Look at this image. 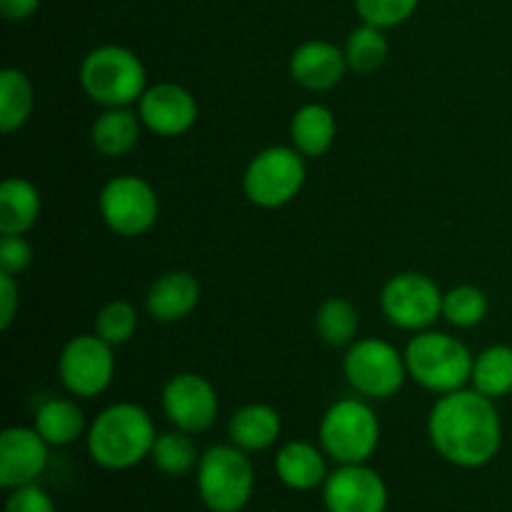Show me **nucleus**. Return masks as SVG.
Wrapping results in <instances>:
<instances>
[{
	"label": "nucleus",
	"instance_id": "f257e3e1",
	"mask_svg": "<svg viewBox=\"0 0 512 512\" xmlns=\"http://www.w3.org/2000/svg\"><path fill=\"white\" fill-rule=\"evenodd\" d=\"M428 435L433 448L458 468H483L503 445V425L493 398L478 390L443 395L430 410Z\"/></svg>",
	"mask_w": 512,
	"mask_h": 512
},
{
	"label": "nucleus",
	"instance_id": "f03ea898",
	"mask_svg": "<svg viewBox=\"0 0 512 512\" xmlns=\"http://www.w3.org/2000/svg\"><path fill=\"white\" fill-rule=\"evenodd\" d=\"M158 433L140 405L118 403L105 408L88 430V453L105 470H130L150 458Z\"/></svg>",
	"mask_w": 512,
	"mask_h": 512
},
{
	"label": "nucleus",
	"instance_id": "7ed1b4c3",
	"mask_svg": "<svg viewBox=\"0 0 512 512\" xmlns=\"http://www.w3.org/2000/svg\"><path fill=\"white\" fill-rule=\"evenodd\" d=\"M473 355L453 335L423 333L415 335L405 348L408 375L433 393H455L473 380Z\"/></svg>",
	"mask_w": 512,
	"mask_h": 512
},
{
	"label": "nucleus",
	"instance_id": "20e7f679",
	"mask_svg": "<svg viewBox=\"0 0 512 512\" xmlns=\"http://www.w3.org/2000/svg\"><path fill=\"white\" fill-rule=\"evenodd\" d=\"M255 490V470L238 445H213L200 455L198 495L210 512H240Z\"/></svg>",
	"mask_w": 512,
	"mask_h": 512
},
{
	"label": "nucleus",
	"instance_id": "39448f33",
	"mask_svg": "<svg viewBox=\"0 0 512 512\" xmlns=\"http://www.w3.org/2000/svg\"><path fill=\"white\" fill-rule=\"evenodd\" d=\"M85 93L100 105L123 108L145 93V68L135 53L120 45H103L85 55L80 65Z\"/></svg>",
	"mask_w": 512,
	"mask_h": 512
},
{
	"label": "nucleus",
	"instance_id": "423d86ee",
	"mask_svg": "<svg viewBox=\"0 0 512 512\" xmlns=\"http://www.w3.org/2000/svg\"><path fill=\"white\" fill-rule=\"evenodd\" d=\"M380 443L378 415L355 398L338 400L320 423V445L340 465L365 463Z\"/></svg>",
	"mask_w": 512,
	"mask_h": 512
},
{
	"label": "nucleus",
	"instance_id": "0eeeda50",
	"mask_svg": "<svg viewBox=\"0 0 512 512\" xmlns=\"http://www.w3.org/2000/svg\"><path fill=\"white\" fill-rule=\"evenodd\" d=\"M305 183V163L300 150L265 148L250 160L243 175V188L250 203L260 208H280L300 193Z\"/></svg>",
	"mask_w": 512,
	"mask_h": 512
},
{
	"label": "nucleus",
	"instance_id": "6e6552de",
	"mask_svg": "<svg viewBox=\"0 0 512 512\" xmlns=\"http://www.w3.org/2000/svg\"><path fill=\"white\" fill-rule=\"evenodd\" d=\"M405 373V355L385 340L365 338L345 355L348 383L368 398H390L398 393L405 383Z\"/></svg>",
	"mask_w": 512,
	"mask_h": 512
},
{
	"label": "nucleus",
	"instance_id": "1a4fd4ad",
	"mask_svg": "<svg viewBox=\"0 0 512 512\" xmlns=\"http://www.w3.org/2000/svg\"><path fill=\"white\" fill-rule=\"evenodd\" d=\"M100 215L110 230L135 238L148 233L158 220V195L145 180L120 175L100 193Z\"/></svg>",
	"mask_w": 512,
	"mask_h": 512
},
{
	"label": "nucleus",
	"instance_id": "9d476101",
	"mask_svg": "<svg viewBox=\"0 0 512 512\" xmlns=\"http://www.w3.org/2000/svg\"><path fill=\"white\" fill-rule=\"evenodd\" d=\"M113 345L100 335H78L60 353L58 373L65 388L80 398H95L110 385L115 373Z\"/></svg>",
	"mask_w": 512,
	"mask_h": 512
},
{
	"label": "nucleus",
	"instance_id": "9b49d317",
	"mask_svg": "<svg viewBox=\"0 0 512 512\" xmlns=\"http://www.w3.org/2000/svg\"><path fill=\"white\" fill-rule=\"evenodd\" d=\"M443 300L445 295L438 285L420 273L395 275L380 295L390 323L405 330H420L435 323L443 315Z\"/></svg>",
	"mask_w": 512,
	"mask_h": 512
},
{
	"label": "nucleus",
	"instance_id": "f8f14e48",
	"mask_svg": "<svg viewBox=\"0 0 512 512\" xmlns=\"http://www.w3.org/2000/svg\"><path fill=\"white\" fill-rule=\"evenodd\" d=\"M388 485L365 463L340 465L323 483V503L328 512H385Z\"/></svg>",
	"mask_w": 512,
	"mask_h": 512
},
{
	"label": "nucleus",
	"instance_id": "ddd939ff",
	"mask_svg": "<svg viewBox=\"0 0 512 512\" xmlns=\"http://www.w3.org/2000/svg\"><path fill=\"white\" fill-rule=\"evenodd\" d=\"M163 410L175 428L198 435L213 428L218 418V395L213 385L200 375H175L163 390Z\"/></svg>",
	"mask_w": 512,
	"mask_h": 512
},
{
	"label": "nucleus",
	"instance_id": "4468645a",
	"mask_svg": "<svg viewBox=\"0 0 512 512\" xmlns=\"http://www.w3.org/2000/svg\"><path fill=\"white\" fill-rule=\"evenodd\" d=\"M48 443L35 428H8L0 435V485L15 490L30 485L48 468Z\"/></svg>",
	"mask_w": 512,
	"mask_h": 512
},
{
	"label": "nucleus",
	"instance_id": "2eb2a0df",
	"mask_svg": "<svg viewBox=\"0 0 512 512\" xmlns=\"http://www.w3.org/2000/svg\"><path fill=\"white\" fill-rule=\"evenodd\" d=\"M140 120L153 133L175 138L188 133L198 120V103L185 88L173 83H160L148 88L140 98Z\"/></svg>",
	"mask_w": 512,
	"mask_h": 512
},
{
	"label": "nucleus",
	"instance_id": "dca6fc26",
	"mask_svg": "<svg viewBox=\"0 0 512 512\" xmlns=\"http://www.w3.org/2000/svg\"><path fill=\"white\" fill-rule=\"evenodd\" d=\"M348 58L325 40L303 43L290 58V75L298 85L308 90H330L343 80Z\"/></svg>",
	"mask_w": 512,
	"mask_h": 512
},
{
	"label": "nucleus",
	"instance_id": "f3484780",
	"mask_svg": "<svg viewBox=\"0 0 512 512\" xmlns=\"http://www.w3.org/2000/svg\"><path fill=\"white\" fill-rule=\"evenodd\" d=\"M148 313L160 323H175L188 318L200 303V283L185 270L165 273L153 283L148 293Z\"/></svg>",
	"mask_w": 512,
	"mask_h": 512
},
{
	"label": "nucleus",
	"instance_id": "a211bd4d",
	"mask_svg": "<svg viewBox=\"0 0 512 512\" xmlns=\"http://www.w3.org/2000/svg\"><path fill=\"white\" fill-rule=\"evenodd\" d=\"M275 473H278L280 483L288 485L290 490H308L320 488L328 480V470H325V458L315 445L310 443H288L280 448L275 455Z\"/></svg>",
	"mask_w": 512,
	"mask_h": 512
},
{
	"label": "nucleus",
	"instance_id": "6ab92c4d",
	"mask_svg": "<svg viewBox=\"0 0 512 512\" xmlns=\"http://www.w3.org/2000/svg\"><path fill=\"white\" fill-rule=\"evenodd\" d=\"M280 415L270 405H245L230 420V440L245 453L268 450L280 438Z\"/></svg>",
	"mask_w": 512,
	"mask_h": 512
},
{
	"label": "nucleus",
	"instance_id": "aec40b11",
	"mask_svg": "<svg viewBox=\"0 0 512 512\" xmlns=\"http://www.w3.org/2000/svg\"><path fill=\"white\" fill-rule=\"evenodd\" d=\"M40 215V193L23 178H8L0 185V233L23 235Z\"/></svg>",
	"mask_w": 512,
	"mask_h": 512
},
{
	"label": "nucleus",
	"instance_id": "412c9836",
	"mask_svg": "<svg viewBox=\"0 0 512 512\" xmlns=\"http://www.w3.org/2000/svg\"><path fill=\"white\" fill-rule=\"evenodd\" d=\"M290 135H293L295 150H300L308 158H320L330 150L335 140V118L325 105L310 103L303 105L298 113L293 115V125H290Z\"/></svg>",
	"mask_w": 512,
	"mask_h": 512
},
{
	"label": "nucleus",
	"instance_id": "4be33fe9",
	"mask_svg": "<svg viewBox=\"0 0 512 512\" xmlns=\"http://www.w3.org/2000/svg\"><path fill=\"white\" fill-rule=\"evenodd\" d=\"M35 430L48 445H70L83 435L85 415L73 400H48L35 413Z\"/></svg>",
	"mask_w": 512,
	"mask_h": 512
},
{
	"label": "nucleus",
	"instance_id": "5701e85b",
	"mask_svg": "<svg viewBox=\"0 0 512 512\" xmlns=\"http://www.w3.org/2000/svg\"><path fill=\"white\" fill-rule=\"evenodd\" d=\"M93 145L108 158L130 153L138 143L140 123L133 113L123 108H110L93 123Z\"/></svg>",
	"mask_w": 512,
	"mask_h": 512
},
{
	"label": "nucleus",
	"instance_id": "b1692460",
	"mask_svg": "<svg viewBox=\"0 0 512 512\" xmlns=\"http://www.w3.org/2000/svg\"><path fill=\"white\" fill-rule=\"evenodd\" d=\"M33 113V85L23 70L5 68L0 73V130L13 133L23 128Z\"/></svg>",
	"mask_w": 512,
	"mask_h": 512
},
{
	"label": "nucleus",
	"instance_id": "393cba45",
	"mask_svg": "<svg viewBox=\"0 0 512 512\" xmlns=\"http://www.w3.org/2000/svg\"><path fill=\"white\" fill-rule=\"evenodd\" d=\"M150 458H153L155 468L160 473L170 475V478H183L190 470H198L200 463L193 438H190V433H183V430L158 435L153 450H150Z\"/></svg>",
	"mask_w": 512,
	"mask_h": 512
},
{
	"label": "nucleus",
	"instance_id": "a878e982",
	"mask_svg": "<svg viewBox=\"0 0 512 512\" xmlns=\"http://www.w3.org/2000/svg\"><path fill=\"white\" fill-rule=\"evenodd\" d=\"M473 385L488 398H503L512 393V348L493 345L473 365Z\"/></svg>",
	"mask_w": 512,
	"mask_h": 512
},
{
	"label": "nucleus",
	"instance_id": "bb28decb",
	"mask_svg": "<svg viewBox=\"0 0 512 512\" xmlns=\"http://www.w3.org/2000/svg\"><path fill=\"white\" fill-rule=\"evenodd\" d=\"M345 58L348 65L358 73H373L388 58V40H385L383 28L375 25H360L350 33L348 45H345Z\"/></svg>",
	"mask_w": 512,
	"mask_h": 512
},
{
	"label": "nucleus",
	"instance_id": "cd10ccee",
	"mask_svg": "<svg viewBox=\"0 0 512 512\" xmlns=\"http://www.w3.org/2000/svg\"><path fill=\"white\" fill-rule=\"evenodd\" d=\"M318 333L328 345H348L358 333V310L350 300L330 298L318 310Z\"/></svg>",
	"mask_w": 512,
	"mask_h": 512
},
{
	"label": "nucleus",
	"instance_id": "c85d7f7f",
	"mask_svg": "<svg viewBox=\"0 0 512 512\" xmlns=\"http://www.w3.org/2000/svg\"><path fill=\"white\" fill-rule=\"evenodd\" d=\"M443 315L458 328H473V325L483 323V318L488 315V298L480 288L460 285V288L445 293Z\"/></svg>",
	"mask_w": 512,
	"mask_h": 512
},
{
	"label": "nucleus",
	"instance_id": "c756f323",
	"mask_svg": "<svg viewBox=\"0 0 512 512\" xmlns=\"http://www.w3.org/2000/svg\"><path fill=\"white\" fill-rule=\"evenodd\" d=\"M135 328H138V313L125 300L108 303L95 318V335H100L110 345L128 343L135 335Z\"/></svg>",
	"mask_w": 512,
	"mask_h": 512
},
{
	"label": "nucleus",
	"instance_id": "7c9ffc66",
	"mask_svg": "<svg viewBox=\"0 0 512 512\" xmlns=\"http://www.w3.org/2000/svg\"><path fill=\"white\" fill-rule=\"evenodd\" d=\"M420 0H355L360 18L375 28H393L408 20Z\"/></svg>",
	"mask_w": 512,
	"mask_h": 512
},
{
	"label": "nucleus",
	"instance_id": "2f4dec72",
	"mask_svg": "<svg viewBox=\"0 0 512 512\" xmlns=\"http://www.w3.org/2000/svg\"><path fill=\"white\" fill-rule=\"evenodd\" d=\"M5 512H58V508L40 485L30 483L10 490L8 500H5Z\"/></svg>",
	"mask_w": 512,
	"mask_h": 512
},
{
	"label": "nucleus",
	"instance_id": "473e14b6",
	"mask_svg": "<svg viewBox=\"0 0 512 512\" xmlns=\"http://www.w3.org/2000/svg\"><path fill=\"white\" fill-rule=\"evenodd\" d=\"M33 260V250L25 243L23 235H3L0 240V270L3 273H23Z\"/></svg>",
	"mask_w": 512,
	"mask_h": 512
},
{
	"label": "nucleus",
	"instance_id": "72a5a7b5",
	"mask_svg": "<svg viewBox=\"0 0 512 512\" xmlns=\"http://www.w3.org/2000/svg\"><path fill=\"white\" fill-rule=\"evenodd\" d=\"M18 310V285L13 275L0 273V328L8 330Z\"/></svg>",
	"mask_w": 512,
	"mask_h": 512
},
{
	"label": "nucleus",
	"instance_id": "f704fd0d",
	"mask_svg": "<svg viewBox=\"0 0 512 512\" xmlns=\"http://www.w3.org/2000/svg\"><path fill=\"white\" fill-rule=\"evenodd\" d=\"M40 0H0V10L8 20H25L38 10Z\"/></svg>",
	"mask_w": 512,
	"mask_h": 512
}]
</instances>
